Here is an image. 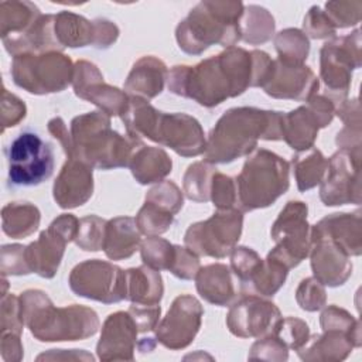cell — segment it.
<instances>
[{"instance_id":"obj_1","label":"cell","mask_w":362,"mask_h":362,"mask_svg":"<svg viewBox=\"0 0 362 362\" xmlns=\"http://www.w3.org/2000/svg\"><path fill=\"white\" fill-rule=\"evenodd\" d=\"M272 59L263 51L247 52L230 47L195 66H174L168 75V89L212 107L243 93L247 86H263Z\"/></svg>"},{"instance_id":"obj_2","label":"cell","mask_w":362,"mask_h":362,"mask_svg":"<svg viewBox=\"0 0 362 362\" xmlns=\"http://www.w3.org/2000/svg\"><path fill=\"white\" fill-rule=\"evenodd\" d=\"M283 113L256 107H235L225 112L212 129L205 146L209 164L230 163L250 153L257 139L281 140Z\"/></svg>"},{"instance_id":"obj_3","label":"cell","mask_w":362,"mask_h":362,"mask_svg":"<svg viewBox=\"0 0 362 362\" xmlns=\"http://www.w3.org/2000/svg\"><path fill=\"white\" fill-rule=\"evenodd\" d=\"M141 144L139 139H126L110 130V119L105 112H90L71 122V144L65 153L68 158L109 170L129 165L133 148Z\"/></svg>"},{"instance_id":"obj_4","label":"cell","mask_w":362,"mask_h":362,"mask_svg":"<svg viewBox=\"0 0 362 362\" xmlns=\"http://www.w3.org/2000/svg\"><path fill=\"white\" fill-rule=\"evenodd\" d=\"M20 300L21 317L38 341H76L98 331V315L88 307L74 304L55 308L40 290H28Z\"/></svg>"},{"instance_id":"obj_5","label":"cell","mask_w":362,"mask_h":362,"mask_svg":"<svg viewBox=\"0 0 362 362\" xmlns=\"http://www.w3.org/2000/svg\"><path fill=\"white\" fill-rule=\"evenodd\" d=\"M240 1H202L177 27L180 48L188 54H201L211 44L230 47L242 38Z\"/></svg>"},{"instance_id":"obj_6","label":"cell","mask_w":362,"mask_h":362,"mask_svg":"<svg viewBox=\"0 0 362 362\" xmlns=\"http://www.w3.org/2000/svg\"><path fill=\"white\" fill-rule=\"evenodd\" d=\"M288 163L260 148L249 157L235 180L239 211L266 208L288 189Z\"/></svg>"},{"instance_id":"obj_7","label":"cell","mask_w":362,"mask_h":362,"mask_svg":"<svg viewBox=\"0 0 362 362\" xmlns=\"http://www.w3.org/2000/svg\"><path fill=\"white\" fill-rule=\"evenodd\" d=\"M8 187H37L54 173V150L34 130H24L6 147Z\"/></svg>"},{"instance_id":"obj_8","label":"cell","mask_w":362,"mask_h":362,"mask_svg":"<svg viewBox=\"0 0 362 362\" xmlns=\"http://www.w3.org/2000/svg\"><path fill=\"white\" fill-rule=\"evenodd\" d=\"M11 75L20 88L44 95L65 89L74 78V68L71 59L57 51L41 55L25 52L14 55Z\"/></svg>"},{"instance_id":"obj_9","label":"cell","mask_w":362,"mask_h":362,"mask_svg":"<svg viewBox=\"0 0 362 362\" xmlns=\"http://www.w3.org/2000/svg\"><path fill=\"white\" fill-rule=\"evenodd\" d=\"M242 211L219 209L212 218L188 228L184 243L197 256L222 259L228 256L242 232Z\"/></svg>"},{"instance_id":"obj_10","label":"cell","mask_w":362,"mask_h":362,"mask_svg":"<svg viewBox=\"0 0 362 362\" xmlns=\"http://www.w3.org/2000/svg\"><path fill=\"white\" fill-rule=\"evenodd\" d=\"M277 246L267 255L287 269L296 267L311 250V228L307 223V205L290 201L272 226Z\"/></svg>"},{"instance_id":"obj_11","label":"cell","mask_w":362,"mask_h":362,"mask_svg":"<svg viewBox=\"0 0 362 362\" xmlns=\"http://www.w3.org/2000/svg\"><path fill=\"white\" fill-rule=\"evenodd\" d=\"M321 78L331 100L344 103L352 69L361 66V31L327 41L321 48Z\"/></svg>"},{"instance_id":"obj_12","label":"cell","mask_w":362,"mask_h":362,"mask_svg":"<svg viewBox=\"0 0 362 362\" xmlns=\"http://www.w3.org/2000/svg\"><path fill=\"white\" fill-rule=\"evenodd\" d=\"M143 137L168 146L175 153L191 157L205 151V139L197 119L185 113H164L153 110Z\"/></svg>"},{"instance_id":"obj_13","label":"cell","mask_w":362,"mask_h":362,"mask_svg":"<svg viewBox=\"0 0 362 362\" xmlns=\"http://www.w3.org/2000/svg\"><path fill=\"white\" fill-rule=\"evenodd\" d=\"M71 290L106 304L126 300V272L98 259L76 264L69 274Z\"/></svg>"},{"instance_id":"obj_14","label":"cell","mask_w":362,"mask_h":362,"mask_svg":"<svg viewBox=\"0 0 362 362\" xmlns=\"http://www.w3.org/2000/svg\"><path fill=\"white\" fill-rule=\"evenodd\" d=\"M79 221L69 214L58 216L47 230L41 232L38 240L25 247V260L30 272L51 279L61 263L65 245L76 238Z\"/></svg>"},{"instance_id":"obj_15","label":"cell","mask_w":362,"mask_h":362,"mask_svg":"<svg viewBox=\"0 0 362 362\" xmlns=\"http://www.w3.org/2000/svg\"><path fill=\"white\" fill-rule=\"evenodd\" d=\"M361 147L341 148L329 160L321 181L320 197L325 205H345L361 202L359 187Z\"/></svg>"},{"instance_id":"obj_16","label":"cell","mask_w":362,"mask_h":362,"mask_svg":"<svg viewBox=\"0 0 362 362\" xmlns=\"http://www.w3.org/2000/svg\"><path fill=\"white\" fill-rule=\"evenodd\" d=\"M307 102V106H300L283 115V139L297 151L311 148L318 129L328 126L334 117V103L331 99L325 96H311Z\"/></svg>"},{"instance_id":"obj_17","label":"cell","mask_w":362,"mask_h":362,"mask_svg":"<svg viewBox=\"0 0 362 362\" xmlns=\"http://www.w3.org/2000/svg\"><path fill=\"white\" fill-rule=\"evenodd\" d=\"M202 314L204 310L195 297L188 294L177 297L164 320L157 325V341L170 349L185 348L194 341Z\"/></svg>"},{"instance_id":"obj_18","label":"cell","mask_w":362,"mask_h":362,"mask_svg":"<svg viewBox=\"0 0 362 362\" xmlns=\"http://www.w3.org/2000/svg\"><path fill=\"white\" fill-rule=\"evenodd\" d=\"M55 38L61 47H86L93 44L98 48H107L119 35L117 27L105 18L89 21L82 16L62 11L55 16Z\"/></svg>"},{"instance_id":"obj_19","label":"cell","mask_w":362,"mask_h":362,"mask_svg":"<svg viewBox=\"0 0 362 362\" xmlns=\"http://www.w3.org/2000/svg\"><path fill=\"white\" fill-rule=\"evenodd\" d=\"M280 320V311L273 303L246 296L230 307L226 324L236 337L263 338L274 332Z\"/></svg>"},{"instance_id":"obj_20","label":"cell","mask_w":362,"mask_h":362,"mask_svg":"<svg viewBox=\"0 0 362 362\" xmlns=\"http://www.w3.org/2000/svg\"><path fill=\"white\" fill-rule=\"evenodd\" d=\"M75 95L98 105L107 116L123 115L127 107V98L115 86L103 83L98 68L86 61H78L72 78Z\"/></svg>"},{"instance_id":"obj_21","label":"cell","mask_w":362,"mask_h":362,"mask_svg":"<svg viewBox=\"0 0 362 362\" xmlns=\"http://www.w3.org/2000/svg\"><path fill=\"white\" fill-rule=\"evenodd\" d=\"M263 89L273 98L308 100L318 89V79L308 66L303 64H288L277 58L272 61Z\"/></svg>"},{"instance_id":"obj_22","label":"cell","mask_w":362,"mask_h":362,"mask_svg":"<svg viewBox=\"0 0 362 362\" xmlns=\"http://www.w3.org/2000/svg\"><path fill=\"white\" fill-rule=\"evenodd\" d=\"M311 267L315 279L325 286L335 287L346 281L352 273L349 255L325 235L311 229Z\"/></svg>"},{"instance_id":"obj_23","label":"cell","mask_w":362,"mask_h":362,"mask_svg":"<svg viewBox=\"0 0 362 362\" xmlns=\"http://www.w3.org/2000/svg\"><path fill=\"white\" fill-rule=\"evenodd\" d=\"M137 331V324L129 311L110 314L102 328L96 348L98 356L105 361L133 359Z\"/></svg>"},{"instance_id":"obj_24","label":"cell","mask_w":362,"mask_h":362,"mask_svg":"<svg viewBox=\"0 0 362 362\" xmlns=\"http://www.w3.org/2000/svg\"><path fill=\"white\" fill-rule=\"evenodd\" d=\"M93 191L92 167L78 158H68L54 184V199L61 208L85 204Z\"/></svg>"},{"instance_id":"obj_25","label":"cell","mask_w":362,"mask_h":362,"mask_svg":"<svg viewBox=\"0 0 362 362\" xmlns=\"http://www.w3.org/2000/svg\"><path fill=\"white\" fill-rule=\"evenodd\" d=\"M314 232L332 239L349 256H359L361 245V215L355 214H332L321 219L311 228Z\"/></svg>"},{"instance_id":"obj_26","label":"cell","mask_w":362,"mask_h":362,"mask_svg":"<svg viewBox=\"0 0 362 362\" xmlns=\"http://www.w3.org/2000/svg\"><path fill=\"white\" fill-rule=\"evenodd\" d=\"M197 290L208 303L228 305L236 294L232 272L228 266L215 263L198 270L195 274Z\"/></svg>"},{"instance_id":"obj_27","label":"cell","mask_w":362,"mask_h":362,"mask_svg":"<svg viewBox=\"0 0 362 362\" xmlns=\"http://www.w3.org/2000/svg\"><path fill=\"white\" fill-rule=\"evenodd\" d=\"M136 226V221L129 216H120L106 222L102 249L109 259H127L137 250L140 233Z\"/></svg>"},{"instance_id":"obj_28","label":"cell","mask_w":362,"mask_h":362,"mask_svg":"<svg viewBox=\"0 0 362 362\" xmlns=\"http://www.w3.org/2000/svg\"><path fill=\"white\" fill-rule=\"evenodd\" d=\"M165 76L167 69L163 61L154 57H143L133 65L124 89L133 96L141 95L150 99L161 93Z\"/></svg>"},{"instance_id":"obj_29","label":"cell","mask_w":362,"mask_h":362,"mask_svg":"<svg viewBox=\"0 0 362 362\" xmlns=\"http://www.w3.org/2000/svg\"><path fill=\"white\" fill-rule=\"evenodd\" d=\"M163 297L158 270L144 264L126 270V300L139 305H157Z\"/></svg>"},{"instance_id":"obj_30","label":"cell","mask_w":362,"mask_h":362,"mask_svg":"<svg viewBox=\"0 0 362 362\" xmlns=\"http://www.w3.org/2000/svg\"><path fill=\"white\" fill-rule=\"evenodd\" d=\"M171 160L167 153L157 147H146L141 144L133 153L129 167L134 178L140 184H151L164 178L171 173Z\"/></svg>"},{"instance_id":"obj_31","label":"cell","mask_w":362,"mask_h":362,"mask_svg":"<svg viewBox=\"0 0 362 362\" xmlns=\"http://www.w3.org/2000/svg\"><path fill=\"white\" fill-rule=\"evenodd\" d=\"M355 346L349 334L339 329H325L324 335H315L298 349L303 359H344Z\"/></svg>"},{"instance_id":"obj_32","label":"cell","mask_w":362,"mask_h":362,"mask_svg":"<svg viewBox=\"0 0 362 362\" xmlns=\"http://www.w3.org/2000/svg\"><path fill=\"white\" fill-rule=\"evenodd\" d=\"M40 10L28 1H4L1 3V37L10 34V40L4 44L13 42L24 37L40 20Z\"/></svg>"},{"instance_id":"obj_33","label":"cell","mask_w":362,"mask_h":362,"mask_svg":"<svg viewBox=\"0 0 362 362\" xmlns=\"http://www.w3.org/2000/svg\"><path fill=\"white\" fill-rule=\"evenodd\" d=\"M38 223L40 211L30 202H11L3 208V230L14 239L31 235Z\"/></svg>"},{"instance_id":"obj_34","label":"cell","mask_w":362,"mask_h":362,"mask_svg":"<svg viewBox=\"0 0 362 362\" xmlns=\"http://www.w3.org/2000/svg\"><path fill=\"white\" fill-rule=\"evenodd\" d=\"M294 175L300 191H307L320 184L325 175L328 160L321 154L320 150L311 148L307 156L293 157Z\"/></svg>"},{"instance_id":"obj_35","label":"cell","mask_w":362,"mask_h":362,"mask_svg":"<svg viewBox=\"0 0 362 362\" xmlns=\"http://www.w3.org/2000/svg\"><path fill=\"white\" fill-rule=\"evenodd\" d=\"M287 270L288 269L284 264L267 256L266 260H262L247 284L250 283L255 291L262 296H273L284 284Z\"/></svg>"},{"instance_id":"obj_36","label":"cell","mask_w":362,"mask_h":362,"mask_svg":"<svg viewBox=\"0 0 362 362\" xmlns=\"http://www.w3.org/2000/svg\"><path fill=\"white\" fill-rule=\"evenodd\" d=\"M246 14V21L240 23V33L242 38L250 44H259L267 41L273 35L274 30V20L267 13V10L249 6Z\"/></svg>"},{"instance_id":"obj_37","label":"cell","mask_w":362,"mask_h":362,"mask_svg":"<svg viewBox=\"0 0 362 362\" xmlns=\"http://www.w3.org/2000/svg\"><path fill=\"white\" fill-rule=\"evenodd\" d=\"M279 51V59L288 64H303L308 55L310 42L300 30H284L274 40Z\"/></svg>"},{"instance_id":"obj_38","label":"cell","mask_w":362,"mask_h":362,"mask_svg":"<svg viewBox=\"0 0 362 362\" xmlns=\"http://www.w3.org/2000/svg\"><path fill=\"white\" fill-rule=\"evenodd\" d=\"M214 167L209 163H194L184 175V191L189 199L208 201L211 194V181Z\"/></svg>"},{"instance_id":"obj_39","label":"cell","mask_w":362,"mask_h":362,"mask_svg":"<svg viewBox=\"0 0 362 362\" xmlns=\"http://www.w3.org/2000/svg\"><path fill=\"white\" fill-rule=\"evenodd\" d=\"M140 253L144 264L156 270H170L174 260L175 245H171L170 242L157 236H148L141 243Z\"/></svg>"},{"instance_id":"obj_40","label":"cell","mask_w":362,"mask_h":362,"mask_svg":"<svg viewBox=\"0 0 362 362\" xmlns=\"http://www.w3.org/2000/svg\"><path fill=\"white\" fill-rule=\"evenodd\" d=\"M173 219H174L173 214L163 211V209L154 206L153 204L144 202L143 208L139 211L134 221L141 233L154 236V235L165 232L170 228V225L173 223Z\"/></svg>"},{"instance_id":"obj_41","label":"cell","mask_w":362,"mask_h":362,"mask_svg":"<svg viewBox=\"0 0 362 362\" xmlns=\"http://www.w3.org/2000/svg\"><path fill=\"white\" fill-rule=\"evenodd\" d=\"M105 226L106 221L90 215L86 218H82L79 221V228L76 233V245L83 250L96 252L102 249L103 245V236H105Z\"/></svg>"},{"instance_id":"obj_42","label":"cell","mask_w":362,"mask_h":362,"mask_svg":"<svg viewBox=\"0 0 362 362\" xmlns=\"http://www.w3.org/2000/svg\"><path fill=\"white\" fill-rule=\"evenodd\" d=\"M321 327L322 329H339L351 335L355 346L361 345L359 335V321L349 315L345 310H341L335 305H329L321 314Z\"/></svg>"},{"instance_id":"obj_43","label":"cell","mask_w":362,"mask_h":362,"mask_svg":"<svg viewBox=\"0 0 362 362\" xmlns=\"http://www.w3.org/2000/svg\"><path fill=\"white\" fill-rule=\"evenodd\" d=\"M287 348L301 349L310 339L308 325L298 318H281L273 332Z\"/></svg>"},{"instance_id":"obj_44","label":"cell","mask_w":362,"mask_h":362,"mask_svg":"<svg viewBox=\"0 0 362 362\" xmlns=\"http://www.w3.org/2000/svg\"><path fill=\"white\" fill-rule=\"evenodd\" d=\"M146 202L175 215L182 206V195L174 182L164 181L147 192Z\"/></svg>"},{"instance_id":"obj_45","label":"cell","mask_w":362,"mask_h":362,"mask_svg":"<svg viewBox=\"0 0 362 362\" xmlns=\"http://www.w3.org/2000/svg\"><path fill=\"white\" fill-rule=\"evenodd\" d=\"M209 197L218 209H233L236 206V185L230 177L218 171L214 173L211 181Z\"/></svg>"},{"instance_id":"obj_46","label":"cell","mask_w":362,"mask_h":362,"mask_svg":"<svg viewBox=\"0 0 362 362\" xmlns=\"http://www.w3.org/2000/svg\"><path fill=\"white\" fill-rule=\"evenodd\" d=\"M232 252H233L232 260H230L232 270H233L235 276L238 277V280L240 281V284L245 286V284H247V281L250 280L253 273L260 266L262 259L257 256L256 252H253L250 247H245V246L235 247Z\"/></svg>"},{"instance_id":"obj_47","label":"cell","mask_w":362,"mask_h":362,"mask_svg":"<svg viewBox=\"0 0 362 362\" xmlns=\"http://www.w3.org/2000/svg\"><path fill=\"white\" fill-rule=\"evenodd\" d=\"M361 8L362 4L359 1L355 3H335L329 1L325 4V16L334 25V28H345L359 23L361 20Z\"/></svg>"},{"instance_id":"obj_48","label":"cell","mask_w":362,"mask_h":362,"mask_svg":"<svg viewBox=\"0 0 362 362\" xmlns=\"http://www.w3.org/2000/svg\"><path fill=\"white\" fill-rule=\"evenodd\" d=\"M297 303L303 310L317 311L325 304V291L317 279H305L297 288Z\"/></svg>"},{"instance_id":"obj_49","label":"cell","mask_w":362,"mask_h":362,"mask_svg":"<svg viewBox=\"0 0 362 362\" xmlns=\"http://www.w3.org/2000/svg\"><path fill=\"white\" fill-rule=\"evenodd\" d=\"M198 270H199L198 256L194 252H191L188 247H181L175 245L174 260L170 267V272L182 280H189L195 277Z\"/></svg>"},{"instance_id":"obj_50","label":"cell","mask_w":362,"mask_h":362,"mask_svg":"<svg viewBox=\"0 0 362 362\" xmlns=\"http://www.w3.org/2000/svg\"><path fill=\"white\" fill-rule=\"evenodd\" d=\"M304 31L313 38H327L335 34V28L320 7H313L304 18Z\"/></svg>"}]
</instances>
